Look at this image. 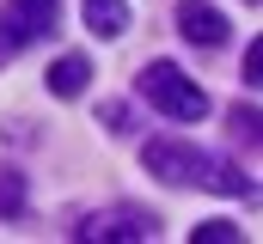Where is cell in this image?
Masks as SVG:
<instances>
[{
  "label": "cell",
  "mask_w": 263,
  "mask_h": 244,
  "mask_svg": "<svg viewBox=\"0 0 263 244\" xmlns=\"http://www.w3.org/2000/svg\"><path fill=\"white\" fill-rule=\"evenodd\" d=\"M141 165H147L153 177L178 183V189H220V195H251V177H245L239 165H227V159L202 153V147H190V140H147V147H141Z\"/></svg>",
  "instance_id": "6da1fadb"
},
{
  "label": "cell",
  "mask_w": 263,
  "mask_h": 244,
  "mask_svg": "<svg viewBox=\"0 0 263 244\" xmlns=\"http://www.w3.org/2000/svg\"><path fill=\"white\" fill-rule=\"evenodd\" d=\"M141 98L172 122H202L208 116V92L178 67V61H147L141 67Z\"/></svg>",
  "instance_id": "7a4b0ae2"
},
{
  "label": "cell",
  "mask_w": 263,
  "mask_h": 244,
  "mask_svg": "<svg viewBox=\"0 0 263 244\" xmlns=\"http://www.w3.org/2000/svg\"><path fill=\"white\" fill-rule=\"evenodd\" d=\"M62 25V0H6L0 6V61L25 55L31 43H43Z\"/></svg>",
  "instance_id": "3957f363"
},
{
  "label": "cell",
  "mask_w": 263,
  "mask_h": 244,
  "mask_svg": "<svg viewBox=\"0 0 263 244\" xmlns=\"http://www.w3.org/2000/svg\"><path fill=\"white\" fill-rule=\"evenodd\" d=\"M153 232H159V220H153L147 208H104V214H86V220L73 226L80 244H98V238H153Z\"/></svg>",
  "instance_id": "277c9868"
},
{
  "label": "cell",
  "mask_w": 263,
  "mask_h": 244,
  "mask_svg": "<svg viewBox=\"0 0 263 244\" xmlns=\"http://www.w3.org/2000/svg\"><path fill=\"white\" fill-rule=\"evenodd\" d=\"M178 31H184V43H196V49H220V43H227V18H220L214 6H202V0H184V6H178Z\"/></svg>",
  "instance_id": "5b68a950"
},
{
  "label": "cell",
  "mask_w": 263,
  "mask_h": 244,
  "mask_svg": "<svg viewBox=\"0 0 263 244\" xmlns=\"http://www.w3.org/2000/svg\"><path fill=\"white\" fill-rule=\"evenodd\" d=\"M86 79H92V61L86 55H62L55 67H49V92H55V98H80Z\"/></svg>",
  "instance_id": "8992f818"
},
{
  "label": "cell",
  "mask_w": 263,
  "mask_h": 244,
  "mask_svg": "<svg viewBox=\"0 0 263 244\" xmlns=\"http://www.w3.org/2000/svg\"><path fill=\"white\" fill-rule=\"evenodd\" d=\"M86 31L92 37H123L129 31V6L123 0H86Z\"/></svg>",
  "instance_id": "52a82bcc"
},
{
  "label": "cell",
  "mask_w": 263,
  "mask_h": 244,
  "mask_svg": "<svg viewBox=\"0 0 263 244\" xmlns=\"http://www.w3.org/2000/svg\"><path fill=\"white\" fill-rule=\"evenodd\" d=\"M239 238H245V232H239L233 220H208V226L190 232V244H239Z\"/></svg>",
  "instance_id": "ba28073f"
},
{
  "label": "cell",
  "mask_w": 263,
  "mask_h": 244,
  "mask_svg": "<svg viewBox=\"0 0 263 244\" xmlns=\"http://www.w3.org/2000/svg\"><path fill=\"white\" fill-rule=\"evenodd\" d=\"M0 214H25V183H18V177L0 183Z\"/></svg>",
  "instance_id": "9c48e42d"
},
{
  "label": "cell",
  "mask_w": 263,
  "mask_h": 244,
  "mask_svg": "<svg viewBox=\"0 0 263 244\" xmlns=\"http://www.w3.org/2000/svg\"><path fill=\"white\" fill-rule=\"evenodd\" d=\"M233 134L257 147V110H245V104H239V110H233Z\"/></svg>",
  "instance_id": "30bf717a"
},
{
  "label": "cell",
  "mask_w": 263,
  "mask_h": 244,
  "mask_svg": "<svg viewBox=\"0 0 263 244\" xmlns=\"http://www.w3.org/2000/svg\"><path fill=\"white\" fill-rule=\"evenodd\" d=\"M245 79H251V92H257V79H263V43L245 49Z\"/></svg>",
  "instance_id": "8fae6325"
},
{
  "label": "cell",
  "mask_w": 263,
  "mask_h": 244,
  "mask_svg": "<svg viewBox=\"0 0 263 244\" xmlns=\"http://www.w3.org/2000/svg\"><path fill=\"white\" fill-rule=\"evenodd\" d=\"M104 122H110L117 134H129V110H123V104H104Z\"/></svg>",
  "instance_id": "7c38bea8"
}]
</instances>
